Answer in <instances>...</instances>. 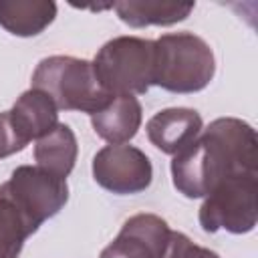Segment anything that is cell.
Instances as JSON below:
<instances>
[{"label":"cell","instance_id":"cell-3","mask_svg":"<svg viewBox=\"0 0 258 258\" xmlns=\"http://www.w3.org/2000/svg\"><path fill=\"white\" fill-rule=\"evenodd\" d=\"M32 89L46 93L56 109L83 111L89 115L101 111L113 99L99 83L93 62L62 54L38 62L32 73Z\"/></svg>","mask_w":258,"mask_h":258},{"label":"cell","instance_id":"cell-8","mask_svg":"<svg viewBox=\"0 0 258 258\" xmlns=\"http://www.w3.org/2000/svg\"><path fill=\"white\" fill-rule=\"evenodd\" d=\"M169 226L155 214H135L121 226L117 238L105 248L117 258H161L169 240Z\"/></svg>","mask_w":258,"mask_h":258},{"label":"cell","instance_id":"cell-7","mask_svg":"<svg viewBox=\"0 0 258 258\" xmlns=\"http://www.w3.org/2000/svg\"><path fill=\"white\" fill-rule=\"evenodd\" d=\"M93 177L107 191L127 196L149 187L153 167L149 157L133 145H105L93 157Z\"/></svg>","mask_w":258,"mask_h":258},{"label":"cell","instance_id":"cell-15","mask_svg":"<svg viewBox=\"0 0 258 258\" xmlns=\"http://www.w3.org/2000/svg\"><path fill=\"white\" fill-rule=\"evenodd\" d=\"M30 234L20 212L10 200L0 196V258H18Z\"/></svg>","mask_w":258,"mask_h":258},{"label":"cell","instance_id":"cell-11","mask_svg":"<svg viewBox=\"0 0 258 258\" xmlns=\"http://www.w3.org/2000/svg\"><path fill=\"white\" fill-rule=\"evenodd\" d=\"M91 125L109 145L127 143L141 125V103L133 95L113 97L101 111L91 115Z\"/></svg>","mask_w":258,"mask_h":258},{"label":"cell","instance_id":"cell-13","mask_svg":"<svg viewBox=\"0 0 258 258\" xmlns=\"http://www.w3.org/2000/svg\"><path fill=\"white\" fill-rule=\"evenodd\" d=\"M113 8L117 16L133 26L143 28L151 24L169 26L175 22H181L189 16L194 10L191 2H153V0H127V2H113Z\"/></svg>","mask_w":258,"mask_h":258},{"label":"cell","instance_id":"cell-6","mask_svg":"<svg viewBox=\"0 0 258 258\" xmlns=\"http://www.w3.org/2000/svg\"><path fill=\"white\" fill-rule=\"evenodd\" d=\"M258 171L234 173L220 181L200 208V224L206 232L226 230L230 234H246L254 230L258 220Z\"/></svg>","mask_w":258,"mask_h":258},{"label":"cell","instance_id":"cell-12","mask_svg":"<svg viewBox=\"0 0 258 258\" xmlns=\"http://www.w3.org/2000/svg\"><path fill=\"white\" fill-rule=\"evenodd\" d=\"M77 151L79 147L73 129L64 123H56L48 133L36 139L34 159L38 167L67 179V175L75 167Z\"/></svg>","mask_w":258,"mask_h":258},{"label":"cell","instance_id":"cell-9","mask_svg":"<svg viewBox=\"0 0 258 258\" xmlns=\"http://www.w3.org/2000/svg\"><path fill=\"white\" fill-rule=\"evenodd\" d=\"M202 117L198 111L187 107H169L155 113L147 121V137L149 141L167 155H177L183 151L200 133H202Z\"/></svg>","mask_w":258,"mask_h":258},{"label":"cell","instance_id":"cell-17","mask_svg":"<svg viewBox=\"0 0 258 258\" xmlns=\"http://www.w3.org/2000/svg\"><path fill=\"white\" fill-rule=\"evenodd\" d=\"M24 147H26V143L16 133V129L8 117V111L0 113V159L12 155L16 151H22Z\"/></svg>","mask_w":258,"mask_h":258},{"label":"cell","instance_id":"cell-4","mask_svg":"<svg viewBox=\"0 0 258 258\" xmlns=\"http://www.w3.org/2000/svg\"><path fill=\"white\" fill-rule=\"evenodd\" d=\"M93 69L109 95H143L153 85V40L117 36L99 48Z\"/></svg>","mask_w":258,"mask_h":258},{"label":"cell","instance_id":"cell-18","mask_svg":"<svg viewBox=\"0 0 258 258\" xmlns=\"http://www.w3.org/2000/svg\"><path fill=\"white\" fill-rule=\"evenodd\" d=\"M99 258H117V256H113V254H109V252H107V250H103V252H101V256H99Z\"/></svg>","mask_w":258,"mask_h":258},{"label":"cell","instance_id":"cell-5","mask_svg":"<svg viewBox=\"0 0 258 258\" xmlns=\"http://www.w3.org/2000/svg\"><path fill=\"white\" fill-rule=\"evenodd\" d=\"M0 196L12 202L28 230L34 234L42 222L56 216L67 204L69 185L64 177H58L38 165H20L12 171L8 181L0 185Z\"/></svg>","mask_w":258,"mask_h":258},{"label":"cell","instance_id":"cell-1","mask_svg":"<svg viewBox=\"0 0 258 258\" xmlns=\"http://www.w3.org/2000/svg\"><path fill=\"white\" fill-rule=\"evenodd\" d=\"M258 171L256 131L242 119L220 117L171 161V179L185 198H206L234 173Z\"/></svg>","mask_w":258,"mask_h":258},{"label":"cell","instance_id":"cell-10","mask_svg":"<svg viewBox=\"0 0 258 258\" xmlns=\"http://www.w3.org/2000/svg\"><path fill=\"white\" fill-rule=\"evenodd\" d=\"M8 117L20 139L28 145L32 139L42 137L58 123V109L46 93L30 89L16 99Z\"/></svg>","mask_w":258,"mask_h":258},{"label":"cell","instance_id":"cell-16","mask_svg":"<svg viewBox=\"0 0 258 258\" xmlns=\"http://www.w3.org/2000/svg\"><path fill=\"white\" fill-rule=\"evenodd\" d=\"M161 258H220V256L210 248L194 244L183 232H173L171 230L165 252H163Z\"/></svg>","mask_w":258,"mask_h":258},{"label":"cell","instance_id":"cell-14","mask_svg":"<svg viewBox=\"0 0 258 258\" xmlns=\"http://www.w3.org/2000/svg\"><path fill=\"white\" fill-rule=\"evenodd\" d=\"M56 16V4L46 0L0 2V26L16 36L40 34Z\"/></svg>","mask_w":258,"mask_h":258},{"label":"cell","instance_id":"cell-2","mask_svg":"<svg viewBox=\"0 0 258 258\" xmlns=\"http://www.w3.org/2000/svg\"><path fill=\"white\" fill-rule=\"evenodd\" d=\"M214 73L216 58L202 36L171 32L153 40V85L171 93H198L210 85Z\"/></svg>","mask_w":258,"mask_h":258}]
</instances>
